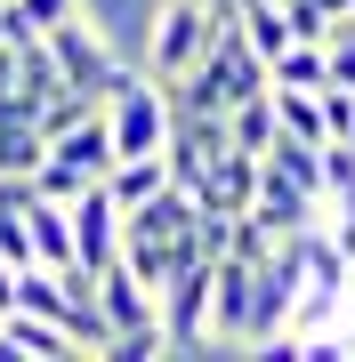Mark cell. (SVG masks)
<instances>
[{"mask_svg":"<svg viewBox=\"0 0 355 362\" xmlns=\"http://www.w3.org/2000/svg\"><path fill=\"white\" fill-rule=\"evenodd\" d=\"M242 40H250V49L266 57V65H275V57H283L291 40H299V33H291V16H283V0H242Z\"/></svg>","mask_w":355,"mask_h":362,"instance_id":"9a60e30c","label":"cell"},{"mask_svg":"<svg viewBox=\"0 0 355 362\" xmlns=\"http://www.w3.org/2000/svg\"><path fill=\"white\" fill-rule=\"evenodd\" d=\"M97 306H106V322L113 330H145V322H162V290L154 282H137L130 266H97Z\"/></svg>","mask_w":355,"mask_h":362,"instance_id":"9c48e42d","label":"cell"},{"mask_svg":"<svg viewBox=\"0 0 355 362\" xmlns=\"http://www.w3.org/2000/svg\"><path fill=\"white\" fill-rule=\"evenodd\" d=\"M210 266L218 258H186L170 282H162V330H170V354H202V346H210Z\"/></svg>","mask_w":355,"mask_h":362,"instance_id":"277c9868","label":"cell"},{"mask_svg":"<svg viewBox=\"0 0 355 362\" xmlns=\"http://www.w3.org/2000/svg\"><path fill=\"white\" fill-rule=\"evenodd\" d=\"M242 330H250V266L242 258H218L210 266V346H235L242 354Z\"/></svg>","mask_w":355,"mask_h":362,"instance_id":"ba28073f","label":"cell"},{"mask_svg":"<svg viewBox=\"0 0 355 362\" xmlns=\"http://www.w3.org/2000/svg\"><path fill=\"white\" fill-rule=\"evenodd\" d=\"M49 153H65V161L81 169V177H106V169L121 161V153H113V129H106V113H89L81 129H65V137L49 145Z\"/></svg>","mask_w":355,"mask_h":362,"instance_id":"4fadbf2b","label":"cell"},{"mask_svg":"<svg viewBox=\"0 0 355 362\" xmlns=\"http://www.w3.org/2000/svg\"><path fill=\"white\" fill-rule=\"evenodd\" d=\"M106 129H113V153H162V145H170V89L137 65L106 97Z\"/></svg>","mask_w":355,"mask_h":362,"instance_id":"3957f363","label":"cell"},{"mask_svg":"<svg viewBox=\"0 0 355 362\" xmlns=\"http://www.w3.org/2000/svg\"><path fill=\"white\" fill-rule=\"evenodd\" d=\"M266 97H275V121H283L291 137H307V145H323V137H331V129H323V97H315V89H266Z\"/></svg>","mask_w":355,"mask_h":362,"instance_id":"e0dca14e","label":"cell"},{"mask_svg":"<svg viewBox=\"0 0 355 362\" xmlns=\"http://www.w3.org/2000/svg\"><path fill=\"white\" fill-rule=\"evenodd\" d=\"M347 145H355V129H347Z\"/></svg>","mask_w":355,"mask_h":362,"instance_id":"603a6c76","label":"cell"},{"mask_svg":"<svg viewBox=\"0 0 355 362\" xmlns=\"http://www.w3.org/2000/svg\"><path fill=\"white\" fill-rule=\"evenodd\" d=\"M65 209H73V250H81V266H89V274L113 266V258H121V209H113V194H106V177H97L89 194H73Z\"/></svg>","mask_w":355,"mask_h":362,"instance_id":"8992f818","label":"cell"},{"mask_svg":"<svg viewBox=\"0 0 355 362\" xmlns=\"http://www.w3.org/2000/svg\"><path fill=\"white\" fill-rule=\"evenodd\" d=\"M40 40H49V57H57V73H65L73 89H89L97 105H106V97L121 89V81L137 73V65H121V57H113V40H106V33L89 25V8H81V16H65V25H49V33H40Z\"/></svg>","mask_w":355,"mask_h":362,"instance_id":"7a4b0ae2","label":"cell"},{"mask_svg":"<svg viewBox=\"0 0 355 362\" xmlns=\"http://www.w3.org/2000/svg\"><path fill=\"white\" fill-rule=\"evenodd\" d=\"M25 226H33V266H57V274H65V266H81V250H73V209L65 202H25Z\"/></svg>","mask_w":355,"mask_h":362,"instance_id":"8fae6325","label":"cell"},{"mask_svg":"<svg viewBox=\"0 0 355 362\" xmlns=\"http://www.w3.org/2000/svg\"><path fill=\"white\" fill-rule=\"evenodd\" d=\"M250 194H259V153H242V145H226L210 161V177L194 185V209H218V218H242Z\"/></svg>","mask_w":355,"mask_h":362,"instance_id":"30bf717a","label":"cell"},{"mask_svg":"<svg viewBox=\"0 0 355 362\" xmlns=\"http://www.w3.org/2000/svg\"><path fill=\"white\" fill-rule=\"evenodd\" d=\"M0 258H9L16 274L33 266V226H25V209H0Z\"/></svg>","mask_w":355,"mask_h":362,"instance_id":"44dd1931","label":"cell"},{"mask_svg":"<svg viewBox=\"0 0 355 362\" xmlns=\"http://www.w3.org/2000/svg\"><path fill=\"white\" fill-rule=\"evenodd\" d=\"M283 16H291V33H299V40H331V33H339V16H331L323 0H283Z\"/></svg>","mask_w":355,"mask_h":362,"instance_id":"ffe728a7","label":"cell"},{"mask_svg":"<svg viewBox=\"0 0 355 362\" xmlns=\"http://www.w3.org/2000/svg\"><path fill=\"white\" fill-rule=\"evenodd\" d=\"M65 354H81L65 322H49V314H33V306L0 314V362H65Z\"/></svg>","mask_w":355,"mask_h":362,"instance_id":"52a82bcc","label":"cell"},{"mask_svg":"<svg viewBox=\"0 0 355 362\" xmlns=\"http://www.w3.org/2000/svg\"><path fill=\"white\" fill-rule=\"evenodd\" d=\"M331 81V49L323 40H291V49L266 65V89H323Z\"/></svg>","mask_w":355,"mask_h":362,"instance_id":"5bb4252c","label":"cell"},{"mask_svg":"<svg viewBox=\"0 0 355 362\" xmlns=\"http://www.w3.org/2000/svg\"><path fill=\"white\" fill-rule=\"evenodd\" d=\"M315 97H323V129L347 137V129H355V89H347V81H323Z\"/></svg>","mask_w":355,"mask_h":362,"instance_id":"7402d4cb","label":"cell"},{"mask_svg":"<svg viewBox=\"0 0 355 362\" xmlns=\"http://www.w3.org/2000/svg\"><path fill=\"white\" fill-rule=\"evenodd\" d=\"M89 185H97V177H81L65 153H40V169H33V194H40V202H73V194H89Z\"/></svg>","mask_w":355,"mask_h":362,"instance_id":"ac0fdd59","label":"cell"},{"mask_svg":"<svg viewBox=\"0 0 355 362\" xmlns=\"http://www.w3.org/2000/svg\"><path fill=\"white\" fill-rule=\"evenodd\" d=\"M250 218H259L266 233H299V226H323V194H307V185H291L283 169H266L259 161V194H250Z\"/></svg>","mask_w":355,"mask_h":362,"instance_id":"5b68a950","label":"cell"},{"mask_svg":"<svg viewBox=\"0 0 355 362\" xmlns=\"http://www.w3.org/2000/svg\"><path fill=\"white\" fill-rule=\"evenodd\" d=\"M202 57H210V0H154L137 65L154 81H178V73H194Z\"/></svg>","mask_w":355,"mask_h":362,"instance_id":"6da1fadb","label":"cell"},{"mask_svg":"<svg viewBox=\"0 0 355 362\" xmlns=\"http://www.w3.org/2000/svg\"><path fill=\"white\" fill-rule=\"evenodd\" d=\"M275 129H283V121H275V97H242L235 105V113H226V145H242V153H266V145H275Z\"/></svg>","mask_w":355,"mask_h":362,"instance_id":"2e32d148","label":"cell"},{"mask_svg":"<svg viewBox=\"0 0 355 362\" xmlns=\"http://www.w3.org/2000/svg\"><path fill=\"white\" fill-rule=\"evenodd\" d=\"M154 354H170V330H162V322H145V330H113V338H106V362H154Z\"/></svg>","mask_w":355,"mask_h":362,"instance_id":"d6986e66","label":"cell"},{"mask_svg":"<svg viewBox=\"0 0 355 362\" xmlns=\"http://www.w3.org/2000/svg\"><path fill=\"white\" fill-rule=\"evenodd\" d=\"M162 185H170V161H162V153H121V161L106 169V194H113V209H137V202H154Z\"/></svg>","mask_w":355,"mask_h":362,"instance_id":"7c38bea8","label":"cell"}]
</instances>
